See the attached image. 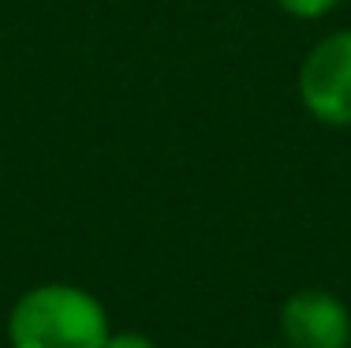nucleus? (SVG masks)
I'll return each instance as SVG.
<instances>
[{"label": "nucleus", "mask_w": 351, "mask_h": 348, "mask_svg": "<svg viewBox=\"0 0 351 348\" xmlns=\"http://www.w3.org/2000/svg\"><path fill=\"white\" fill-rule=\"evenodd\" d=\"M12 348H105L108 314L75 285H38L8 314Z\"/></svg>", "instance_id": "obj_1"}, {"label": "nucleus", "mask_w": 351, "mask_h": 348, "mask_svg": "<svg viewBox=\"0 0 351 348\" xmlns=\"http://www.w3.org/2000/svg\"><path fill=\"white\" fill-rule=\"evenodd\" d=\"M299 97L314 120L351 128V30L317 41L299 68Z\"/></svg>", "instance_id": "obj_2"}, {"label": "nucleus", "mask_w": 351, "mask_h": 348, "mask_svg": "<svg viewBox=\"0 0 351 348\" xmlns=\"http://www.w3.org/2000/svg\"><path fill=\"white\" fill-rule=\"evenodd\" d=\"M280 334L288 348H348L351 314L325 288H303L280 308Z\"/></svg>", "instance_id": "obj_3"}, {"label": "nucleus", "mask_w": 351, "mask_h": 348, "mask_svg": "<svg viewBox=\"0 0 351 348\" xmlns=\"http://www.w3.org/2000/svg\"><path fill=\"white\" fill-rule=\"evenodd\" d=\"M288 15H295V19H317V15H325L337 0H277Z\"/></svg>", "instance_id": "obj_4"}, {"label": "nucleus", "mask_w": 351, "mask_h": 348, "mask_svg": "<svg viewBox=\"0 0 351 348\" xmlns=\"http://www.w3.org/2000/svg\"><path fill=\"white\" fill-rule=\"evenodd\" d=\"M105 348H157V345L142 334H108Z\"/></svg>", "instance_id": "obj_5"}]
</instances>
